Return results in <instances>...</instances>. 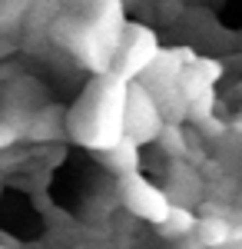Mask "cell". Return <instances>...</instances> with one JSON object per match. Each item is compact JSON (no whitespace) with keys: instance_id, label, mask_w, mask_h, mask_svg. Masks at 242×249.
<instances>
[{"instance_id":"cell-1","label":"cell","mask_w":242,"mask_h":249,"mask_svg":"<svg viewBox=\"0 0 242 249\" xmlns=\"http://www.w3.org/2000/svg\"><path fill=\"white\" fill-rule=\"evenodd\" d=\"M116 53H120V80H130L136 73H146V67L156 60L159 53V43H156V34L149 30V27H139V23H130V27H123V34H120V47H116Z\"/></svg>"},{"instance_id":"cell-2","label":"cell","mask_w":242,"mask_h":249,"mask_svg":"<svg viewBox=\"0 0 242 249\" xmlns=\"http://www.w3.org/2000/svg\"><path fill=\"white\" fill-rule=\"evenodd\" d=\"M120 193H123V203L130 206L133 216H139V219H149V223H163V216L169 213V196L159 186H153L149 179H143L139 173H130V176H123V183H120Z\"/></svg>"},{"instance_id":"cell-3","label":"cell","mask_w":242,"mask_h":249,"mask_svg":"<svg viewBox=\"0 0 242 249\" xmlns=\"http://www.w3.org/2000/svg\"><path fill=\"white\" fill-rule=\"evenodd\" d=\"M103 163L110 166V170H116L120 176H130V173L139 170V146L133 143L130 136H123V140H116L110 150H103Z\"/></svg>"},{"instance_id":"cell-4","label":"cell","mask_w":242,"mask_h":249,"mask_svg":"<svg viewBox=\"0 0 242 249\" xmlns=\"http://www.w3.org/2000/svg\"><path fill=\"white\" fill-rule=\"evenodd\" d=\"M196 216L189 206H169V213L163 216V223H156V230L159 236H166V239H179V236H189V232L196 230Z\"/></svg>"},{"instance_id":"cell-5","label":"cell","mask_w":242,"mask_h":249,"mask_svg":"<svg viewBox=\"0 0 242 249\" xmlns=\"http://www.w3.org/2000/svg\"><path fill=\"white\" fill-rule=\"evenodd\" d=\"M196 236H199V243L209 249H223L229 239H232V230H229V223L225 219H199L196 223Z\"/></svg>"},{"instance_id":"cell-6","label":"cell","mask_w":242,"mask_h":249,"mask_svg":"<svg viewBox=\"0 0 242 249\" xmlns=\"http://www.w3.org/2000/svg\"><path fill=\"white\" fill-rule=\"evenodd\" d=\"M159 146H163V153L169 156H186V136H183V130L179 126H173V123H163V130H159Z\"/></svg>"},{"instance_id":"cell-7","label":"cell","mask_w":242,"mask_h":249,"mask_svg":"<svg viewBox=\"0 0 242 249\" xmlns=\"http://www.w3.org/2000/svg\"><path fill=\"white\" fill-rule=\"evenodd\" d=\"M34 3L37 0H0V23H10V27L23 23Z\"/></svg>"},{"instance_id":"cell-8","label":"cell","mask_w":242,"mask_h":249,"mask_svg":"<svg viewBox=\"0 0 242 249\" xmlns=\"http://www.w3.org/2000/svg\"><path fill=\"white\" fill-rule=\"evenodd\" d=\"M183 0H156V17L163 20V23H176V20L183 17Z\"/></svg>"},{"instance_id":"cell-9","label":"cell","mask_w":242,"mask_h":249,"mask_svg":"<svg viewBox=\"0 0 242 249\" xmlns=\"http://www.w3.org/2000/svg\"><path fill=\"white\" fill-rule=\"evenodd\" d=\"M17 136H20V126H14V123H0V150L10 146V143H17Z\"/></svg>"},{"instance_id":"cell-10","label":"cell","mask_w":242,"mask_h":249,"mask_svg":"<svg viewBox=\"0 0 242 249\" xmlns=\"http://www.w3.org/2000/svg\"><path fill=\"white\" fill-rule=\"evenodd\" d=\"M199 126H203L206 133H223V123H216V120H203Z\"/></svg>"},{"instance_id":"cell-11","label":"cell","mask_w":242,"mask_h":249,"mask_svg":"<svg viewBox=\"0 0 242 249\" xmlns=\"http://www.w3.org/2000/svg\"><path fill=\"white\" fill-rule=\"evenodd\" d=\"M0 30H3V23H0Z\"/></svg>"},{"instance_id":"cell-12","label":"cell","mask_w":242,"mask_h":249,"mask_svg":"<svg viewBox=\"0 0 242 249\" xmlns=\"http://www.w3.org/2000/svg\"><path fill=\"white\" fill-rule=\"evenodd\" d=\"M0 249H3V246H0Z\"/></svg>"}]
</instances>
